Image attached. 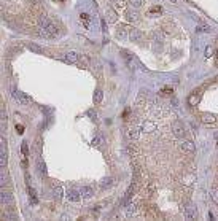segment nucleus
<instances>
[{
    "instance_id": "f257e3e1",
    "label": "nucleus",
    "mask_w": 218,
    "mask_h": 221,
    "mask_svg": "<svg viewBox=\"0 0 218 221\" xmlns=\"http://www.w3.org/2000/svg\"><path fill=\"white\" fill-rule=\"evenodd\" d=\"M40 34L45 38H54V37H58L59 29H58V25L54 22H51L48 18H40Z\"/></svg>"
},
{
    "instance_id": "f03ea898",
    "label": "nucleus",
    "mask_w": 218,
    "mask_h": 221,
    "mask_svg": "<svg viewBox=\"0 0 218 221\" xmlns=\"http://www.w3.org/2000/svg\"><path fill=\"white\" fill-rule=\"evenodd\" d=\"M183 215L186 219H197V210H196V207L193 204H186L183 207Z\"/></svg>"
},
{
    "instance_id": "7ed1b4c3",
    "label": "nucleus",
    "mask_w": 218,
    "mask_h": 221,
    "mask_svg": "<svg viewBox=\"0 0 218 221\" xmlns=\"http://www.w3.org/2000/svg\"><path fill=\"white\" fill-rule=\"evenodd\" d=\"M180 150L186 154H193L196 151V145L191 142V140H182L180 142Z\"/></svg>"
},
{
    "instance_id": "20e7f679",
    "label": "nucleus",
    "mask_w": 218,
    "mask_h": 221,
    "mask_svg": "<svg viewBox=\"0 0 218 221\" xmlns=\"http://www.w3.org/2000/svg\"><path fill=\"white\" fill-rule=\"evenodd\" d=\"M172 132H174L175 137L183 139V137H185V126H183L180 121H174L172 122Z\"/></svg>"
},
{
    "instance_id": "39448f33",
    "label": "nucleus",
    "mask_w": 218,
    "mask_h": 221,
    "mask_svg": "<svg viewBox=\"0 0 218 221\" xmlns=\"http://www.w3.org/2000/svg\"><path fill=\"white\" fill-rule=\"evenodd\" d=\"M13 95H15V99H16L19 104H22V105H30V104H32V99H30L27 94L21 92V91H15V92H13Z\"/></svg>"
},
{
    "instance_id": "423d86ee",
    "label": "nucleus",
    "mask_w": 218,
    "mask_h": 221,
    "mask_svg": "<svg viewBox=\"0 0 218 221\" xmlns=\"http://www.w3.org/2000/svg\"><path fill=\"white\" fill-rule=\"evenodd\" d=\"M7 159H8V154H7V140H5V137H2V151H0V165H2V169L7 167Z\"/></svg>"
},
{
    "instance_id": "0eeeda50",
    "label": "nucleus",
    "mask_w": 218,
    "mask_h": 221,
    "mask_svg": "<svg viewBox=\"0 0 218 221\" xmlns=\"http://www.w3.org/2000/svg\"><path fill=\"white\" fill-rule=\"evenodd\" d=\"M137 210H139V207H137V204H134V202H129V204L124 205V215L128 218L135 216V215H137Z\"/></svg>"
},
{
    "instance_id": "6e6552de",
    "label": "nucleus",
    "mask_w": 218,
    "mask_h": 221,
    "mask_svg": "<svg viewBox=\"0 0 218 221\" xmlns=\"http://www.w3.org/2000/svg\"><path fill=\"white\" fill-rule=\"evenodd\" d=\"M64 61L67 64H80V54L75 53V51H70L64 56Z\"/></svg>"
},
{
    "instance_id": "1a4fd4ad",
    "label": "nucleus",
    "mask_w": 218,
    "mask_h": 221,
    "mask_svg": "<svg viewBox=\"0 0 218 221\" xmlns=\"http://www.w3.org/2000/svg\"><path fill=\"white\" fill-rule=\"evenodd\" d=\"M134 192H135V183H132V185L128 188L124 197H123V205H126V204L131 202V199H132V196H134Z\"/></svg>"
},
{
    "instance_id": "9d476101",
    "label": "nucleus",
    "mask_w": 218,
    "mask_h": 221,
    "mask_svg": "<svg viewBox=\"0 0 218 221\" xmlns=\"http://www.w3.org/2000/svg\"><path fill=\"white\" fill-rule=\"evenodd\" d=\"M199 102H201V92H193L191 95H188V105L194 107V105H197Z\"/></svg>"
},
{
    "instance_id": "9b49d317",
    "label": "nucleus",
    "mask_w": 218,
    "mask_h": 221,
    "mask_svg": "<svg viewBox=\"0 0 218 221\" xmlns=\"http://www.w3.org/2000/svg\"><path fill=\"white\" fill-rule=\"evenodd\" d=\"M80 192H81V197H83V199H91L94 196V191H92L91 186H83L80 189Z\"/></svg>"
},
{
    "instance_id": "f8f14e48",
    "label": "nucleus",
    "mask_w": 218,
    "mask_h": 221,
    "mask_svg": "<svg viewBox=\"0 0 218 221\" xmlns=\"http://www.w3.org/2000/svg\"><path fill=\"white\" fill-rule=\"evenodd\" d=\"M156 127H158V126H156L153 121H145V122L142 124V131H143V132H155Z\"/></svg>"
},
{
    "instance_id": "ddd939ff",
    "label": "nucleus",
    "mask_w": 218,
    "mask_h": 221,
    "mask_svg": "<svg viewBox=\"0 0 218 221\" xmlns=\"http://www.w3.org/2000/svg\"><path fill=\"white\" fill-rule=\"evenodd\" d=\"M201 121L206 122V124H213V122L216 121V116L212 115V113H202V115H201Z\"/></svg>"
},
{
    "instance_id": "4468645a",
    "label": "nucleus",
    "mask_w": 218,
    "mask_h": 221,
    "mask_svg": "<svg viewBox=\"0 0 218 221\" xmlns=\"http://www.w3.org/2000/svg\"><path fill=\"white\" fill-rule=\"evenodd\" d=\"M37 170H38V173L42 177L46 175V164H45V161L42 158H38V161H37Z\"/></svg>"
},
{
    "instance_id": "2eb2a0df",
    "label": "nucleus",
    "mask_w": 218,
    "mask_h": 221,
    "mask_svg": "<svg viewBox=\"0 0 218 221\" xmlns=\"http://www.w3.org/2000/svg\"><path fill=\"white\" fill-rule=\"evenodd\" d=\"M13 202V194L10 191H2V205H10Z\"/></svg>"
},
{
    "instance_id": "dca6fc26",
    "label": "nucleus",
    "mask_w": 218,
    "mask_h": 221,
    "mask_svg": "<svg viewBox=\"0 0 218 221\" xmlns=\"http://www.w3.org/2000/svg\"><path fill=\"white\" fill-rule=\"evenodd\" d=\"M53 192H54V197L56 199H62V196H64V189L58 183H53Z\"/></svg>"
},
{
    "instance_id": "f3484780",
    "label": "nucleus",
    "mask_w": 218,
    "mask_h": 221,
    "mask_svg": "<svg viewBox=\"0 0 218 221\" xmlns=\"http://www.w3.org/2000/svg\"><path fill=\"white\" fill-rule=\"evenodd\" d=\"M80 199H81V192H80L78 189H70V191H69V200L78 202Z\"/></svg>"
},
{
    "instance_id": "a211bd4d",
    "label": "nucleus",
    "mask_w": 218,
    "mask_h": 221,
    "mask_svg": "<svg viewBox=\"0 0 218 221\" xmlns=\"http://www.w3.org/2000/svg\"><path fill=\"white\" fill-rule=\"evenodd\" d=\"M139 135H140V129L139 127H132L129 131V137H131V140H137L139 139Z\"/></svg>"
},
{
    "instance_id": "6ab92c4d",
    "label": "nucleus",
    "mask_w": 218,
    "mask_h": 221,
    "mask_svg": "<svg viewBox=\"0 0 218 221\" xmlns=\"http://www.w3.org/2000/svg\"><path fill=\"white\" fill-rule=\"evenodd\" d=\"M194 180H196V177H194L193 173H189V175H185V178H183V185H188V186H191V185L194 183Z\"/></svg>"
},
{
    "instance_id": "aec40b11",
    "label": "nucleus",
    "mask_w": 218,
    "mask_h": 221,
    "mask_svg": "<svg viewBox=\"0 0 218 221\" xmlns=\"http://www.w3.org/2000/svg\"><path fill=\"white\" fill-rule=\"evenodd\" d=\"M27 192H29V197H30V202L32 204H37V192L30 188V186H27Z\"/></svg>"
},
{
    "instance_id": "412c9836",
    "label": "nucleus",
    "mask_w": 218,
    "mask_h": 221,
    "mask_svg": "<svg viewBox=\"0 0 218 221\" xmlns=\"http://www.w3.org/2000/svg\"><path fill=\"white\" fill-rule=\"evenodd\" d=\"M102 97H104V94L100 89H96V92H94V104H100L102 102Z\"/></svg>"
},
{
    "instance_id": "4be33fe9",
    "label": "nucleus",
    "mask_w": 218,
    "mask_h": 221,
    "mask_svg": "<svg viewBox=\"0 0 218 221\" xmlns=\"http://www.w3.org/2000/svg\"><path fill=\"white\" fill-rule=\"evenodd\" d=\"M210 197H212V200H213L215 204H218V188H212V191H210Z\"/></svg>"
},
{
    "instance_id": "5701e85b",
    "label": "nucleus",
    "mask_w": 218,
    "mask_h": 221,
    "mask_svg": "<svg viewBox=\"0 0 218 221\" xmlns=\"http://www.w3.org/2000/svg\"><path fill=\"white\" fill-rule=\"evenodd\" d=\"M80 18H81V21H83L85 24L91 25V16H89V15H86V13H81V15H80Z\"/></svg>"
},
{
    "instance_id": "b1692460",
    "label": "nucleus",
    "mask_w": 218,
    "mask_h": 221,
    "mask_svg": "<svg viewBox=\"0 0 218 221\" xmlns=\"http://www.w3.org/2000/svg\"><path fill=\"white\" fill-rule=\"evenodd\" d=\"M112 183H113V180H112V178H108V177H107V178H104V180H102L100 186H102V188H108V186H110Z\"/></svg>"
},
{
    "instance_id": "393cba45",
    "label": "nucleus",
    "mask_w": 218,
    "mask_h": 221,
    "mask_svg": "<svg viewBox=\"0 0 218 221\" xmlns=\"http://www.w3.org/2000/svg\"><path fill=\"white\" fill-rule=\"evenodd\" d=\"M29 48H30V51H34V53H43V48H40L38 45H34V43H29Z\"/></svg>"
},
{
    "instance_id": "a878e982",
    "label": "nucleus",
    "mask_w": 218,
    "mask_h": 221,
    "mask_svg": "<svg viewBox=\"0 0 218 221\" xmlns=\"http://www.w3.org/2000/svg\"><path fill=\"white\" fill-rule=\"evenodd\" d=\"M21 151H22V156H24V158L29 156V148H27V143H24V142H22V145H21Z\"/></svg>"
},
{
    "instance_id": "bb28decb",
    "label": "nucleus",
    "mask_w": 218,
    "mask_h": 221,
    "mask_svg": "<svg viewBox=\"0 0 218 221\" xmlns=\"http://www.w3.org/2000/svg\"><path fill=\"white\" fill-rule=\"evenodd\" d=\"M116 35H118L119 38H126V37H128V34H126V30H124V27H119L118 32H116Z\"/></svg>"
},
{
    "instance_id": "cd10ccee",
    "label": "nucleus",
    "mask_w": 218,
    "mask_h": 221,
    "mask_svg": "<svg viewBox=\"0 0 218 221\" xmlns=\"http://www.w3.org/2000/svg\"><path fill=\"white\" fill-rule=\"evenodd\" d=\"M132 7H142V0H129Z\"/></svg>"
},
{
    "instance_id": "c85d7f7f",
    "label": "nucleus",
    "mask_w": 218,
    "mask_h": 221,
    "mask_svg": "<svg viewBox=\"0 0 218 221\" xmlns=\"http://www.w3.org/2000/svg\"><path fill=\"white\" fill-rule=\"evenodd\" d=\"M170 89H164V91H161V94H164V95H170Z\"/></svg>"
},
{
    "instance_id": "c756f323",
    "label": "nucleus",
    "mask_w": 218,
    "mask_h": 221,
    "mask_svg": "<svg viewBox=\"0 0 218 221\" xmlns=\"http://www.w3.org/2000/svg\"><path fill=\"white\" fill-rule=\"evenodd\" d=\"M16 131H18L19 134H22V132H24V127H22V126H19V124H18V126H16Z\"/></svg>"
},
{
    "instance_id": "7c9ffc66",
    "label": "nucleus",
    "mask_w": 218,
    "mask_h": 221,
    "mask_svg": "<svg viewBox=\"0 0 218 221\" xmlns=\"http://www.w3.org/2000/svg\"><path fill=\"white\" fill-rule=\"evenodd\" d=\"M88 115H89V116H92V121H96V115H94V112H91V110H89Z\"/></svg>"
},
{
    "instance_id": "2f4dec72",
    "label": "nucleus",
    "mask_w": 218,
    "mask_h": 221,
    "mask_svg": "<svg viewBox=\"0 0 218 221\" xmlns=\"http://www.w3.org/2000/svg\"><path fill=\"white\" fill-rule=\"evenodd\" d=\"M170 2H174V3H175V2H177V0H170Z\"/></svg>"
}]
</instances>
